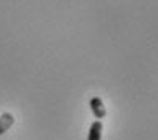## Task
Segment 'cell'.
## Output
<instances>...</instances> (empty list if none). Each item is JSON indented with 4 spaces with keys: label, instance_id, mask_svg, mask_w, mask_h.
<instances>
[{
    "label": "cell",
    "instance_id": "obj_3",
    "mask_svg": "<svg viewBox=\"0 0 158 140\" xmlns=\"http://www.w3.org/2000/svg\"><path fill=\"white\" fill-rule=\"evenodd\" d=\"M13 124H15V116L11 113H3L0 116V135H3Z\"/></svg>",
    "mask_w": 158,
    "mask_h": 140
},
{
    "label": "cell",
    "instance_id": "obj_2",
    "mask_svg": "<svg viewBox=\"0 0 158 140\" xmlns=\"http://www.w3.org/2000/svg\"><path fill=\"white\" fill-rule=\"evenodd\" d=\"M102 130H103V124L100 119H95L92 122L90 129H89V135H87V140H100L102 138Z\"/></svg>",
    "mask_w": 158,
    "mask_h": 140
},
{
    "label": "cell",
    "instance_id": "obj_1",
    "mask_svg": "<svg viewBox=\"0 0 158 140\" xmlns=\"http://www.w3.org/2000/svg\"><path fill=\"white\" fill-rule=\"evenodd\" d=\"M89 105H90V110H92V113H94V116L97 118V119H103V118L106 116V108H105L103 102L100 100L98 97H92Z\"/></svg>",
    "mask_w": 158,
    "mask_h": 140
}]
</instances>
